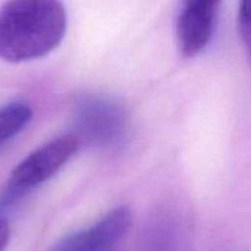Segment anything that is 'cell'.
<instances>
[{
  "label": "cell",
  "mask_w": 251,
  "mask_h": 251,
  "mask_svg": "<svg viewBox=\"0 0 251 251\" xmlns=\"http://www.w3.org/2000/svg\"><path fill=\"white\" fill-rule=\"evenodd\" d=\"M238 31L251 65V0L243 1L238 9Z\"/></svg>",
  "instance_id": "7"
},
{
  "label": "cell",
  "mask_w": 251,
  "mask_h": 251,
  "mask_svg": "<svg viewBox=\"0 0 251 251\" xmlns=\"http://www.w3.org/2000/svg\"><path fill=\"white\" fill-rule=\"evenodd\" d=\"M132 213L126 206H119L91 226L75 231L59 240L49 251H109L129 231Z\"/></svg>",
  "instance_id": "4"
},
{
  "label": "cell",
  "mask_w": 251,
  "mask_h": 251,
  "mask_svg": "<svg viewBox=\"0 0 251 251\" xmlns=\"http://www.w3.org/2000/svg\"><path fill=\"white\" fill-rule=\"evenodd\" d=\"M78 138L66 134L49 141L28 154L9 175L0 191V206L9 207L26 197L34 188L50 179L76 151Z\"/></svg>",
  "instance_id": "2"
},
{
  "label": "cell",
  "mask_w": 251,
  "mask_h": 251,
  "mask_svg": "<svg viewBox=\"0 0 251 251\" xmlns=\"http://www.w3.org/2000/svg\"><path fill=\"white\" fill-rule=\"evenodd\" d=\"M66 31V12L51 0L7 1L0 9V57L26 62L54 50Z\"/></svg>",
  "instance_id": "1"
},
{
  "label": "cell",
  "mask_w": 251,
  "mask_h": 251,
  "mask_svg": "<svg viewBox=\"0 0 251 251\" xmlns=\"http://www.w3.org/2000/svg\"><path fill=\"white\" fill-rule=\"evenodd\" d=\"M10 238V228L7 219L0 213V251L6 250V246Z\"/></svg>",
  "instance_id": "8"
},
{
  "label": "cell",
  "mask_w": 251,
  "mask_h": 251,
  "mask_svg": "<svg viewBox=\"0 0 251 251\" xmlns=\"http://www.w3.org/2000/svg\"><path fill=\"white\" fill-rule=\"evenodd\" d=\"M74 128L78 141L99 147H115L125 141L129 131V113L116 99L85 94L74 107Z\"/></svg>",
  "instance_id": "3"
},
{
  "label": "cell",
  "mask_w": 251,
  "mask_h": 251,
  "mask_svg": "<svg viewBox=\"0 0 251 251\" xmlns=\"http://www.w3.org/2000/svg\"><path fill=\"white\" fill-rule=\"evenodd\" d=\"M32 110L22 101H12L0 107V149L15 138L31 121Z\"/></svg>",
  "instance_id": "6"
},
{
  "label": "cell",
  "mask_w": 251,
  "mask_h": 251,
  "mask_svg": "<svg viewBox=\"0 0 251 251\" xmlns=\"http://www.w3.org/2000/svg\"><path fill=\"white\" fill-rule=\"evenodd\" d=\"M218 1L191 0L184 3L176 24L178 46L185 57H194L210 43L218 18Z\"/></svg>",
  "instance_id": "5"
}]
</instances>
